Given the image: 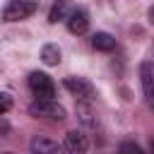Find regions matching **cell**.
<instances>
[{"instance_id":"14","label":"cell","mask_w":154,"mask_h":154,"mask_svg":"<svg viewBox=\"0 0 154 154\" xmlns=\"http://www.w3.org/2000/svg\"><path fill=\"white\" fill-rule=\"evenodd\" d=\"M77 113H79V118H82L84 123H89V125H91V111H89V106L79 103V106H77Z\"/></svg>"},{"instance_id":"8","label":"cell","mask_w":154,"mask_h":154,"mask_svg":"<svg viewBox=\"0 0 154 154\" xmlns=\"http://www.w3.org/2000/svg\"><path fill=\"white\" fill-rule=\"evenodd\" d=\"M31 154H63V147H58V142L43 135H36L31 140Z\"/></svg>"},{"instance_id":"15","label":"cell","mask_w":154,"mask_h":154,"mask_svg":"<svg viewBox=\"0 0 154 154\" xmlns=\"http://www.w3.org/2000/svg\"><path fill=\"white\" fill-rule=\"evenodd\" d=\"M7 132H10V123L5 118H0V135H7Z\"/></svg>"},{"instance_id":"1","label":"cell","mask_w":154,"mask_h":154,"mask_svg":"<svg viewBox=\"0 0 154 154\" xmlns=\"http://www.w3.org/2000/svg\"><path fill=\"white\" fill-rule=\"evenodd\" d=\"M38 10V0H10L2 10V22H22L29 19Z\"/></svg>"},{"instance_id":"9","label":"cell","mask_w":154,"mask_h":154,"mask_svg":"<svg viewBox=\"0 0 154 154\" xmlns=\"http://www.w3.org/2000/svg\"><path fill=\"white\" fill-rule=\"evenodd\" d=\"M91 48H94V51L108 53V51L116 48V38H113L111 34H106V31H96V34L91 36Z\"/></svg>"},{"instance_id":"7","label":"cell","mask_w":154,"mask_h":154,"mask_svg":"<svg viewBox=\"0 0 154 154\" xmlns=\"http://www.w3.org/2000/svg\"><path fill=\"white\" fill-rule=\"evenodd\" d=\"M140 79H142V91H144V101L152 103L154 101V67L149 60H144L140 65Z\"/></svg>"},{"instance_id":"5","label":"cell","mask_w":154,"mask_h":154,"mask_svg":"<svg viewBox=\"0 0 154 154\" xmlns=\"http://www.w3.org/2000/svg\"><path fill=\"white\" fill-rule=\"evenodd\" d=\"M87 147H89V142H87V135H84L82 130H70V132L65 135L63 152H67V154H84Z\"/></svg>"},{"instance_id":"3","label":"cell","mask_w":154,"mask_h":154,"mask_svg":"<svg viewBox=\"0 0 154 154\" xmlns=\"http://www.w3.org/2000/svg\"><path fill=\"white\" fill-rule=\"evenodd\" d=\"M29 89H31V94H34L36 99H53V96H55V84H53V79H51L46 72H38V70H34V72L29 75Z\"/></svg>"},{"instance_id":"13","label":"cell","mask_w":154,"mask_h":154,"mask_svg":"<svg viewBox=\"0 0 154 154\" xmlns=\"http://www.w3.org/2000/svg\"><path fill=\"white\" fill-rule=\"evenodd\" d=\"M10 106H12V96H10L7 91H0V116H2L5 111H10Z\"/></svg>"},{"instance_id":"10","label":"cell","mask_w":154,"mask_h":154,"mask_svg":"<svg viewBox=\"0 0 154 154\" xmlns=\"http://www.w3.org/2000/svg\"><path fill=\"white\" fill-rule=\"evenodd\" d=\"M67 14H70V0H55L53 7H51V12H48V22L51 24H58Z\"/></svg>"},{"instance_id":"2","label":"cell","mask_w":154,"mask_h":154,"mask_svg":"<svg viewBox=\"0 0 154 154\" xmlns=\"http://www.w3.org/2000/svg\"><path fill=\"white\" fill-rule=\"evenodd\" d=\"M29 113L34 118H48V120H65V108L55 99H36L29 106Z\"/></svg>"},{"instance_id":"16","label":"cell","mask_w":154,"mask_h":154,"mask_svg":"<svg viewBox=\"0 0 154 154\" xmlns=\"http://www.w3.org/2000/svg\"><path fill=\"white\" fill-rule=\"evenodd\" d=\"M7 154H12V152H7Z\"/></svg>"},{"instance_id":"12","label":"cell","mask_w":154,"mask_h":154,"mask_svg":"<svg viewBox=\"0 0 154 154\" xmlns=\"http://www.w3.org/2000/svg\"><path fill=\"white\" fill-rule=\"evenodd\" d=\"M118 154H144V149H142L137 142H123Z\"/></svg>"},{"instance_id":"6","label":"cell","mask_w":154,"mask_h":154,"mask_svg":"<svg viewBox=\"0 0 154 154\" xmlns=\"http://www.w3.org/2000/svg\"><path fill=\"white\" fill-rule=\"evenodd\" d=\"M65 24H67L70 34H87V29H89V14L82 7L70 10V14L65 17Z\"/></svg>"},{"instance_id":"11","label":"cell","mask_w":154,"mask_h":154,"mask_svg":"<svg viewBox=\"0 0 154 154\" xmlns=\"http://www.w3.org/2000/svg\"><path fill=\"white\" fill-rule=\"evenodd\" d=\"M41 60H43L46 65H58V63H60V48H58L55 43H46V46L41 48Z\"/></svg>"},{"instance_id":"4","label":"cell","mask_w":154,"mask_h":154,"mask_svg":"<svg viewBox=\"0 0 154 154\" xmlns=\"http://www.w3.org/2000/svg\"><path fill=\"white\" fill-rule=\"evenodd\" d=\"M65 89L72 94V96H77V99H82V101H91L94 96H96V89H94V84L89 82V79H84V77H65Z\"/></svg>"}]
</instances>
